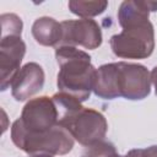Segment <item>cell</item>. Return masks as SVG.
Masks as SVG:
<instances>
[{"label":"cell","instance_id":"3957f363","mask_svg":"<svg viewBox=\"0 0 157 157\" xmlns=\"http://www.w3.org/2000/svg\"><path fill=\"white\" fill-rule=\"evenodd\" d=\"M11 140L13 145L29 156L49 155L61 156L69 153L74 147V137L61 125H56L49 131L29 134L13 121L11 126Z\"/></svg>","mask_w":157,"mask_h":157},{"label":"cell","instance_id":"7c38bea8","mask_svg":"<svg viewBox=\"0 0 157 157\" xmlns=\"http://www.w3.org/2000/svg\"><path fill=\"white\" fill-rule=\"evenodd\" d=\"M1 36H21L23 23L16 13H2L0 16Z\"/></svg>","mask_w":157,"mask_h":157},{"label":"cell","instance_id":"5b68a950","mask_svg":"<svg viewBox=\"0 0 157 157\" xmlns=\"http://www.w3.org/2000/svg\"><path fill=\"white\" fill-rule=\"evenodd\" d=\"M123 31L109 39L112 52L121 59H146L155 49V31L150 20L121 27Z\"/></svg>","mask_w":157,"mask_h":157},{"label":"cell","instance_id":"7a4b0ae2","mask_svg":"<svg viewBox=\"0 0 157 157\" xmlns=\"http://www.w3.org/2000/svg\"><path fill=\"white\" fill-rule=\"evenodd\" d=\"M55 59L59 65L56 76L59 92L81 103L87 101L93 91L97 72L88 53L76 47L59 45L55 48Z\"/></svg>","mask_w":157,"mask_h":157},{"label":"cell","instance_id":"8fae6325","mask_svg":"<svg viewBox=\"0 0 157 157\" xmlns=\"http://www.w3.org/2000/svg\"><path fill=\"white\" fill-rule=\"evenodd\" d=\"M69 10L81 17V18H91L103 13L108 7V1L98 0V1H83V0H71L67 4Z\"/></svg>","mask_w":157,"mask_h":157},{"label":"cell","instance_id":"4fadbf2b","mask_svg":"<svg viewBox=\"0 0 157 157\" xmlns=\"http://www.w3.org/2000/svg\"><path fill=\"white\" fill-rule=\"evenodd\" d=\"M126 157H157V145L146 148H134L126 153Z\"/></svg>","mask_w":157,"mask_h":157},{"label":"cell","instance_id":"277c9868","mask_svg":"<svg viewBox=\"0 0 157 157\" xmlns=\"http://www.w3.org/2000/svg\"><path fill=\"white\" fill-rule=\"evenodd\" d=\"M59 125L65 128L80 145L91 147L104 140L108 123L104 115L91 108L78 104L59 115Z\"/></svg>","mask_w":157,"mask_h":157},{"label":"cell","instance_id":"e0dca14e","mask_svg":"<svg viewBox=\"0 0 157 157\" xmlns=\"http://www.w3.org/2000/svg\"><path fill=\"white\" fill-rule=\"evenodd\" d=\"M82 157H88V156H86V155H85V156H82Z\"/></svg>","mask_w":157,"mask_h":157},{"label":"cell","instance_id":"ba28073f","mask_svg":"<svg viewBox=\"0 0 157 157\" xmlns=\"http://www.w3.org/2000/svg\"><path fill=\"white\" fill-rule=\"evenodd\" d=\"M26 53V43L21 36H1L0 39V90L6 91L16 74Z\"/></svg>","mask_w":157,"mask_h":157},{"label":"cell","instance_id":"5bb4252c","mask_svg":"<svg viewBox=\"0 0 157 157\" xmlns=\"http://www.w3.org/2000/svg\"><path fill=\"white\" fill-rule=\"evenodd\" d=\"M150 76H151V83H153V87H155V93L157 96V66H155L152 69V71L150 72Z\"/></svg>","mask_w":157,"mask_h":157},{"label":"cell","instance_id":"9a60e30c","mask_svg":"<svg viewBox=\"0 0 157 157\" xmlns=\"http://www.w3.org/2000/svg\"><path fill=\"white\" fill-rule=\"evenodd\" d=\"M109 157H126V155H125V156H120V155H119L118 152H115V153H113V155H110Z\"/></svg>","mask_w":157,"mask_h":157},{"label":"cell","instance_id":"6da1fadb","mask_svg":"<svg viewBox=\"0 0 157 157\" xmlns=\"http://www.w3.org/2000/svg\"><path fill=\"white\" fill-rule=\"evenodd\" d=\"M150 92V71L141 64L118 61L101 65L97 69L93 93L99 98L123 97L129 101H141Z\"/></svg>","mask_w":157,"mask_h":157},{"label":"cell","instance_id":"2e32d148","mask_svg":"<svg viewBox=\"0 0 157 157\" xmlns=\"http://www.w3.org/2000/svg\"><path fill=\"white\" fill-rule=\"evenodd\" d=\"M29 157H53V156H49V155H37V156H29Z\"/></svg>","mask_w":157,"mask_h":157},{"label":"cell","instance_id":"9c48e42d","mask_svg":"<svg viewBox=\"0 0 157 157\" xmlns=\"http://www.w3.org/2000/svg\"><path fill=\"white\" fill-rule=\"evenodd\" d=\"M44 71L37 63L25 64L11 82V94L17 102H23L38 93L44 86Z\"/></svg>","mask_w":157,"mask_h":157},{"label":"cell","instance_id":"8992f818","mask_svg":"<svg viewBox=\"0 0 157 157\" xmlns=\"http://www.w3.org/2000/svg\"><path fill=\"white\" fill-rule=\"evenodd\" d=\"M22 130L29 134H40L59 125V115L53 98L48 96L29 99L15 120Z\"/></svg>","mask_w":157,"mask_h":157},{"label":"cell","instance_id":"52a82bcc","mask_svg":"<svg viewBox=\"0 0 157 157\" xmlns=\"http://www.w3.org/2000/svg\"><path fill=\"white\" fill-rule=\"evenodd\" d=\"M60 23L63 28V38L60 45H80L85 49L92 50L97 49L102 44V31L94 20H66Z\"/></svg>","mask_w":157,"mask_h":157},{"label":"cell","instance_id":"30bf717a","mask_svg":"<svg viewBox=\"0 0 157 157\" xmlns=\"http://www.w3.org/2000/svg\"><path fill=\"white\" fill-rule=\"evenodd\" d=\"M32 36L38 44L56 48L63 38L61 23L49 16L39 17L32 25Z\"/></svg>","mask_w":157,"mask_h":157}]
</instances>
